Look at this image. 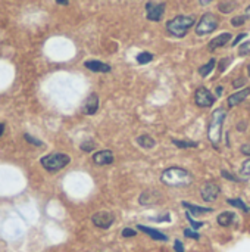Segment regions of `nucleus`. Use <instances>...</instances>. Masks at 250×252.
<instances>
[{"label": "nucleus", "mask_w": 250, "mask_h": 252, "mask_svg": "<svg viewBox=\"0 0 250 252\" xmlns=\"http://www.w3.org/2000/svg\"><path fill=\"white\" fill-rule=\"evenodd\" d=\"M161 182L168 188H186L193 183V174L183 167H169L161 174Z\"/></svg>", "instance_id": "1"}, {"label": "nucleus", "mask_w": 250, "mask_h": 252, "mask_svg": "<svg viewBox=\"0 0 250 252\" xmlns=\"http://www.w3.org/2000/svg\"><path fill=\"white\" fill-rule=\"evenodd\" d=\"M225 118H227V112L224 108H217L211 115V121L208 126V139L214 146H218L222 140V127Z\"/></svg>", "instance_id": "2"}, {"label": "nucleus", "mask_w": 250, "mask_h": 252, "mask_svg": "<svg viewBox=\"0 0 250 252\" xmlns=\"http://www.w3.org/2000/svg\"><path fill=\"white\" fill-rule=\"evenodd\" d=\"M196 18L193 15H177L167 22V31L175 38H183L187 35L189 30L194 25Z\"/></svg>", "instance_id": "3"}, {"label": "nucleus", "mask_w": 250, "mask_h": 252, "mask_svg": "<svg viewBox=\"0 0 250 252\" xmlns=\"http://www.w3.org/2000/svg\"><path fill=\"white\" fill-rule=\"evenodd\" d=\"M69 162H71V158L66 154H62V152L49 154V155H46V157H43L40 159V164L49 173H57V171L63 170Z\"/></svg>", "instance_id": "4"}, {"label": "nucleus", "mask_w": 250, "mask_h": 252, "mask_svg": "<svg viewBox=\"0 0 250 252\" xmlns=\"http://www.w3.org/2000/svg\"><path fill=\"white\" fill-rule=\"evenodd\" d=\"M218 27H220V19H218V16L208 12V13L202 15V18L199 19V22H197L194 31H196L197 35H208V34L214 32Z\"/></svg>", "instance_id": "5"}, {"label": "nucleus", "mask_w": 250, "mask_h": 252, "mask_svg": "<svg viewBox=\"0 0 250 252\" xmlns=\"http://www.w3.org/2000/svg\"><path fill=\"white\" fill-rule=\"evenodd\" d=\"M215 96L212 94L211 90H208L206 87H199L196 92H194V103L199 106V108H211L214 103H215Z\"/></svg>", "instance_id": "6"}, {"label": "nucleus", "mask_w": 250, "mask_h": 252, "mask_svg": "<svg viewBox=\"0 0 250 252\" xmlns=\"http://www.w3.org/2000/svg\"><path fill=\"white\" fill-rule=\"evenodd\" d=\"M167 4L165 3H153V1H147L146 3V16L149 21L153 22H159L164 18Z\"/></svg>", "instance_id": "7"}, {"label": "nucleus", "mask_w": 250, "mask_h": 252, "mask_svg": "<svg viewBox=\"0 0 250 252\" xmlns=\"http://www.w3.org/2000/svg\"><path fill=\"white\" fill-rule=\"evenodd\" d=\"M221 195V188L214 182H206L200 189V196L205 202H214Z\"/></svg>", "instance_id": "8"}, {"label": "nucleus", "mask_w": 250, "mask_h": 252, "mask_svg": "<svg viewBox=\"0 0 250 252\" xmlns=\"http://www.w3.org/2000/svg\"><path fill=\"white\" fill-rule=\"evenodd\" d=\"M91 221H93V224H94L96 227L106 230V229H109V227L113 224L115 216H113L111 211H99V213H96V214L91 217Z\"/></svg>", "instance_id": "9"}, {"label": "nucleus", "mask_w": 250, "mask_h": 252, "mask_svg": "<svg viewBox=\"0 0 250 252\" xmlns=\"http://www.w3.org/2000/svg\"><path fill=\"white\" fill-rule=\"evenodd\" d=\"M113 152L109 149H103V151H97L96 154H93V162L99 167H105V165H111L113 162Z\"/></svg>", "instance_id": "10"}, {"label": "nucleus", "mask_w": 250, "mask_h": 252, "mask_svg": "<svg viewBox=\"0 0 250 252\" xmlns=\"http://www.w3.org/2000/svg\"><path fill=\"white\" fill-rule=\"evenodd\" d=\"M161 199H162V195H161L158 190H152V189H149V190H144V192L140 195L139 202H140V205L150 207V205H155V204L161 202Z\"/></svg>", "instance_id": "11"}, {"label": "nucleus", "mask_w": 250, "mask_h": 252, "mask_svg": "<svg viewBox=\"0 0 250 252\" xmlns=\"http://www.w3.org/2000/svg\"><path fill=\"white\" fill-rule=\"evenodd\" d=\"M250 94V87H245L243 90H237L236 93H233V94H230L228 96V99H227V105H228V108H236V106H239L240 103H243L246 99H248V96Z\"/></svg>", "instance_id": "12"}, {"label": "nucleus", "mask_w": 250, "mask_h": 252, "mask_svg": "<svg viewBox=\"0 0 250 252\" xmlns=\"http://www.w3.org/2000/svg\"><path fill=\"white\" fill-rule=\"evenodd\" d=\"M99 109V94L91 93L83 103V112L85 115H94Z\"/></svg>", "instance_id": "13"}, {"label": "nucleus", "mask_w": 250, "mask_h": 252, "mask_svg": "<svg viewBox=\"0 0 250 252\" xmlns=\"http://www.w3.org/2000/svg\"><path fill=\"white\" fill-rule=\"evenodd\" d=\"M231 38H233L231 32H222V34L217 35L214 40H211V41H209V44H208V47H209V50H215V49L224 47L225 44H228V43H230V40H231Z\"/></svg>", "instance_id": "14"}, {"label": "nucleus", "mask_w": 250, "mask_h": 252, "mask_svg": "<svg viewBox=\"0 0 250 252\" xmlns=\"http://www.w3.org/2000/svg\"><path fill=\"white\" fill-rule=\"evenodd\" d=\"M84 66L93 72H109L111 71V65L102 62V61H96V59H90L84 62Z\"/></svg>", "instance_id": "15"}, {"label": "nucleus", "mask_w": 250, "mask_h": 252, "mask_svg": "<svg viewBox=\"0 0 250 252\" xmlns=\"http://www.w3.org/2000/svg\"><path fill=\"white\" fill-rule=\"evenodd\" d=\"M137 229H139V230H141L143 233H146L147 236H150V238H152V239H155V241H161V242L168 241V236H167V235H164L162 232L156 230V229H152V227H147V226H141V224H139V226H137Z\"/></svg>", "instance_id": "16"}, {"label": "nucleus", "mask_w": 250, "mask_h": 252, "mask_svg": "<svg viewBox=\"0 0 250 252\" xmlns=\"http://www.w3.org/2000/svg\"><path fill=\"white\" fill-rule=\"evenodd\" d=\"M217 221H218V224H220L221 227H230V226L236 221V214L231 213V211H224V213H221V214L218 216Z\"/></svg>", "instance_id": "17"}, {"label": "nucleus", "mask_w": 250, "mask_h": 252, "mask_svg": "<svg viewBox=\"0 0 250 252\" xmlns=\"http://www.w3.org/2000/svg\"><path fill=\"white\" fill-rule=\"evenodd\" d=\"M136 142H137V145H139L140 148H143V149H153V148L156 146V140H155L152 136H149V134H141V136H139Z\"/></svg>", "instance_id": "18"}, {"label": "nucleus", "mask_w": 250, "mask_h": 252, "mask_svg": "<svg viewBox=\"0 0 250 252\" xmlns=\"http://www.w3.org/2000/svg\"><path fill=\"white\" fill-rule=\"evenodd\" d=\"M183 207L187 208L189 213L193 214V216H202V214L212 213V208H203V207H199V205H194V204H189V202H183Z\"/></svg>", "instance_id": "19"}, {"label": "nucleus", "mask_w": 250, "mask_h": 252, "mask_svg": "<svg viewBox=\"0 0 250 252\" xmlns=\"http://www.w3.org/2000/svg\"><path fill=\"white\" fill-rule=\"evenodd\" d=\"M215 66H217V59L212 58L208 63H205V65H202V66L199 68V74H200L202 77H208V75L214 71Z\"/></svg>", "instance_id": "20"}, {"label": "nucleus", "mask_w": 250, "mask_h": 252, "mask_svg": "<svg viewBox=\"0 0 250 252\" xmlns=\"http://www.w3.org/2000/svg\"><path fill=\"white\" fill-rule=\"evenodd\" d=\"M172 145L178 149H189V148H197L199 146V143L194 140H177V139H172Z\"/></svg>", "instance_id": "21"}, {"label": "nucleus", "mask_w": 250, "mask_h": 252, "mask_svg": "<svg viewBox=\"0 0 250 252\" xmlns=\"http://www.w3.org/2000/svg\"><path fill=\"white\" fill-rule=\"evenodd\" d=\"M136 61L140 65H146V63H150L153 61V55L150 52H141L136 56Z\"/></svg>", "instance_id": "22"}, {"label": "nucleus", "mask_w": 250, "mask_h": 252, "mask_svg": "<svg viewBox=\"0 0 250 252\" xmlns=\"http://www.w3.org/2000/svg\"><path fill=\"white\" fill-rule=\"evenodd\" d=\"M227 202L231 205V207H236V208H239V210H242V211H245V213H250V208L240 199V198H237V199H227Z\"/></svg>", "instance_id": "23"}, {"label": "nucleus", "mask_w": 250, "mask_h": 252, "mask_svg": "<svg viewBox=\"0 0 250 252\" xmlns=\"http://www.w3.org/2000/svg\"><path fill=\"white\" fill-rule=\"evenodd\" d=\"M80 149L85 154H90L96 149V142L94 140H85L80 145Z\"/></svg>", "instance_id": "24"}, {"label": "nucleus", "mask_w": 250, "mask_h": 252, "mask_svg": "<svg viewBox=\"0 0 250 252\" xmlns=\"http://www.w3.org/2000/svg\"><path fill=\"white\" fill-rule=\"evenodd\" d=\"M186 217H187V220H189V223L192 224V227H193V230H199L202 226H203V223L202 221H196L194 219H193V216L190 214V213H186Z\"/></svg>", "instance_id": "25"}, {"label": "nucleus", "mask_w": 250, "mask_h": 252, "mask_svg": "<svg viewBox=\"0 0 250 252\" xmlns=\"http://www.w3.org/2000/svg\"><path fill=\"white\" fill-rule=\"evenodd\" d=\"M239 55H240V56H248V55H250V40L245 41L243 44H240V47H239Z\"/></svg>", "instance_id": "26"}, {"label": "nucleus", "mask_w": 250, "mask_h": 252, "mask_svg": "<svg viewBox=\"0 0 250 252\" xmlns=\"http://www.w3.org/2000/svg\"><path fill=\"white\" fill-rule=\"evenodd\" d=\"M246 19H248L246 15H239V16H234V18L231 19V24H233L234 27H240V25H243V24L246 22Z\"/></svg>", "instance_id": "27"}, {"label": "nucleus", "mask_w": 250, "mask_h": 252, "mask_svg": "<svg viewBox=\"0 0 250 252\" xmlns=\"http://www.w3.org/2000/svg\"><path fill=\"white\" fill-rule=\"evenodd\" d=\"M24 139H25L28 143L34 145V146H38V148L44 146V143H43L41 140H38V139H35V137H32V136H29V134H25V136H24Z\"/></svg>", "instance_id": "28"}, {"label": "nucleus", "mask_w": 250, "mask_h": 252, "mask_svg": "<svg viewBox=\"0 0 250 252\" xmlns=\"http://www.w3.org/2000/svg\"><path fill=\"white\" fill-rule=\"evenodd\" d=\"M221 174H222V177H224V179L231 180V182H245V179H239V177L233 176L231 173H228V171H225V170H222V171H221Z\"/></svg>", "instance_id": "29"}, {"label": "nucleus", "mask_w": 250, "mask_h": 252, "mask_svg": "<svg viewBox=\"0 0 250 252\" xmlns=\"http://www.w3.org/2000/svg\"><path fill=\"white\" fill-rule=\"evenodd\" d=\"M184 236H187V238H190V239H194V241H197V239L200 238V235H199L196 230H193V229H186V230H184Z\"/></svg>", "instance_id": "30"}, {"label": "nucleus", "mask_w": 250, "mask_h": 252, "mask_svg": "<svg viewBox=\"0 0 250 252\" xmlns=\"http://www.w3.org/2000/svg\"><path fill=\"white\" fill-rule=\"evenodd\" d=\"M240 171H242L243 176H250V158L242 164V170Z\"/></svg>", "instance_id": "31"}, {"label": "nucleus", "mask_w": 250, "mask_h": 252, "mask_svg": "<svg viewBox=\"0 0 250 252\" xmlns=\"http://www.w3.org/2000/svg\"><path fill=\"white\" fill-rule=\"evenodd\" d=\"M136 235H137V232L133 230V229H130V227H127V229L122 230V236H124V238H133V236H136Z\"/></svg>", "instance_id": "32"}, {"label": "nucleus", "mask_w": 250, "mask_h": 252, "mask_svg": "<svg viewBox=\"0 0 250 252\" xmlns=\"http://www.w3.org/2000/svg\"><path fill=\"white\" fill-rule=\"evenodd\" d=\"M174 250H175V252H186L184 251V245H183V242L181 241H175L174 242Z\"/></svg>", "instance_id": "33"}, {"label": "nucleus", "mask_w": 250, "mask_h": 252, "mask_svg": "<svg viewBox=\"0 0 250 252\" xmlns=\"http://www.w3.org/2000/svg\"><path fill=\"white\" fill-rule=\"evenodd\" d=\"M240 152L246 157H250V143H245L242 148H240Z\"/></svg>", "instance_id": "34"}, {"label": "nucleus", "mask_w": 250, "mask_h": 252, "mask_svg": "<svg viewBox=\"0 0 250 252\" xmlns=\"http://www.w3.org/2000/svg\"><path fill=\"white\" fill-rule=\"evenodd\" d=\"M231 62V58H225V59H222L221 61V66H220V71H224L227 66H228V63Z\"/></svg>", "instance_id": "35"}, {"label": "nucleus", "mask_w": 250, "mask_h": 252, "mask_svg": "<svg viewBox=\"0 0 250 252\" xmlns=\"http://www.w3.org/2000/svg\"><path fill=\"white\" fill-rule=\"evenodd\" d=\"M246 35H248V34H246V32H242V34H239V35H237V37H236V40H234V41H233V46H237V44H239V43H240V40H243V38H245V37H246Z\"/></svg>", "instance_id": "36"}, {"label": "nucleus", "mask_w": 250, "mask_h": 252, "mask_svg": "<svg viewBox=\"0 0 250 252\" xmlns=\"http://www.w3.org/2000/svg\"><path fill=\"white\" fill-rule=\"evenodd\" d=\"M233 86H234V89H239V87L245 86V78H239V80H234Z\"/></svg>", "instance_id": "37"}, {"label": "nucleus", "mask_w": 250, "mask_h": 252, "mask_svg": "<svg viewBox=\"0 0 250 252\" xmlns=\"http://www.w3.org/2000/svg\"><path fill=\"white\" fill-rule=\"evenodd\" d=\"M57 4H62V6H66L69 3V0H56Z\"/></svg>", "instance_id": "38"}, {"label": "nucleus", "mask_w": 250, "mask_h": 252, "mask_svg": "<svg viewBox=\"0 0 250 252\" xmlns=\"http://www.w3.org/2000/svg\"><path fill=\"white\" fill-rule=\"evenodd\" d=\"M212 0H199V3L202 4V6H206V4H209Z\"/></svg>", "instance_id": "39"}, {"label": "nucleus", "mask_w": 250, "mask_h": 252, "mask_svg": "<svg viewBox=\"0 0 250 252\" xmlns=\"http://www.w3.org/2000/svg\"><path fill=\"white\" fill-rule=\"evenodd\" d=\"M3 131H4V124H3V123H0V136L3 134Z\"/></svg>", "instance_id": "40"}, {"label": "nucleus", "mask_w": 250, "mask_h": 252, "mask_svg": "<svg viewBox=\"0 0 250 252\" xmlns=\"http://www.w3.org/2000/svg\"><path fill=\"white\" fill-rule=\"evenodd\" d=\"M246 16H248V19L250 18V6H248V9H246V13H245Z\"/></svg>", "instance_id": "41"}, {"label": "nucleus", "mask_w": 250, "mask_h": 252, "mask_svg": "<svg viewBox=\"0 0 250 252\" xmlns=\"http://www.w3.org/2000/svg\"><path fill=\"white\" fill-rule=\"evenodd\" d=\"M217 93H218V96H221V93H222V87H218V89H217Z\"/></svg>", "instance_id": "42"}, {"label": "nucleus", "mask_w": 250, "mask_h": 252, "mask_svg": "<svg viewBox=\"0 0 250 252\" xmlns=\"http://www.w3.org/2000/svg\"><path fill=\"white\" fill-rule=\"evenodd\" d=\"M248 74H249V77H250V63L248 65Z\"/></svg>", "instance_id": "43"}]
</instances>
